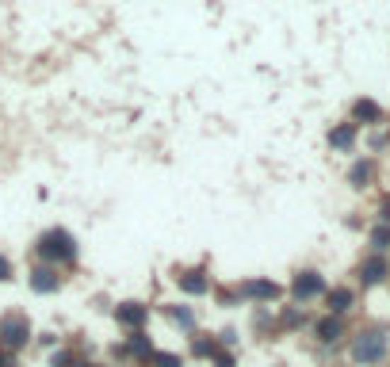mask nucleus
I'll return each mask as SVG.
<instances>
[{"mask_svg": "<svg viewBox=\"0 0 390 367\" xmlns=\"http://www.w3.org/2000/svg\"><path fill=\"white\" fill-rule=\"evenodd\" d=\"M218 367H234V360L230 356H218Z\"/></svg>", "mask_w": 390, "mask_h": 367, "instance_id": "6ab92c4d", "label": "nucleus"}, {"mask_svg": "<svg viewBox=\"0 0 390 367\" xmlns=\"http://www.w3.org/2000/svg\"><path fill=\"white\" fill-rule=\"evenodd\" d=\"M58 284H62V279H58V272H54V268H35V272H31V287L39 291V295L58 291Z\"/></svg>", "mask_w": 390, "mask_h": 367, "instance_id": "423d86ee", "label": "nucleus"}, {"mask_svg": "<svg viewBox=\"0 0 390 367\" xmlns=\"http://www.w3.org/2000/svg\"><path fill=\"white\" fill-rule=\"evenodd\" d=\"M294 298H314V295H321V276L318 272H302V276H294Z\"/></svg>", "mask_w": 390, "mask_h": 367, "instance_id": "39448f33", "label": "nucleus"}, {"mask_svg": "<svg viewBox=\"0 0 390 367\" xmlns=\"http://www.w3.org/2000/svg\"><path fill=\"white\" fill-rule=\"evenodd\" d=\"M360 276H364V284L371 287V284H379V279H383V276H386V264H383V260H379V257H371V260H367V264H364V268H360Z\"/></svg>", "mask_w": 390, "mask_h": 367, "instance_id": "1a4fd4ad", "label": "nucleus"}, {"mask_svg": "<svg viewBox=\"0 0 390 367\" xmlns=\"http://www.w3.org/2000/svg\"><path fill=\"white\" fill-rule=\"evenodd\" d=\"M329 142L337 146V149H348L352 142H356V127H337V130L329 134Z\"/></svg>", "mask_w": 390, "mask_h": 367, "instance_id": "9b49d317", "label": "nucleus"}, {"mask_svg": "<svg viewBox=\"0 0 390 367\" xmlns=\"http://www.w3.org/2000/svg\"><path fill=\"white\" fill-rule=\"evenodd\" d=\"M149 360L157 367H180V356H168V352H149Z\"/></svg>", "mask_w": 390, "mask_h": 367, "instance_id": "f3484780", "label": "nucleus"}, {"mask_svg": "<svg viewBox=\"0 0 390 367\" xmlns=\"http://www.w3.org/2000/svg\"><path fill=\"white\" fill-rule=\"evenodd\" d=\"M329 306H333V314H340V310H348V306H352V291H348V287H337V291H329Z\"/></svg>", "mask_w": 390, "mask_h": 367, "instance_id": "f8f14e48", "label": "nucleus"}, {"mask_svg": "<svg viewBox=\"0 0 390 367\" xmlns=\"http://www.w3.org/2000/svg\"><path fill=\"white\" fill-rule=\"evenodd\" d=\"M115 318L122 325H130V329H138L142 322H146V306H138V303H122L119 310H115Z\"/></svg>", "mask_w": 390, "mask_h": 367, "instance_id": "0eeeda50", "label": "nucleus"}, {"mask_svg": "<svg viewBox=\"0 0 390 367\" xmlns=\"http://www.w3.org/2000/svg\"><path fill=\"white\" fill-rule=\"evenodd\" d=\"M27 337H31V322H27L23 314L0 318V344H4V348H23Z\"/></svg>", "mask_w": 390, "mask_h": 367, "instance_id": "f257e3e1", "label": "nucleus"}, {"mask_svg": "<svg viewBox=\"0 0 390 367\" xmlns=\"http://www.w3.org/2000/svg\"><path fill=\"white\" fill-rule=\"evenodd\" d=\"M39 252H42V257H50V260H73V257H77V245H73V238L65 230H50L39 241Z\"/></svg>", "mask_w": 390, "mask_h": 367, "instance_id": "f03ea898", "label": "nucleus"}, {"mask_svg": "<svg viewBox=\"0 0 390 367\" xmlns=\"http://www.w3.org/2000/svg\"><path fill=\"white\" fill-rule=\"evenodd\" d=\"M371 245H375V249H386V245H390V226H375V233H371Z\"/></svg>", "mask_w": 390, "mask_h": 367, "instance_id": "dca6fc26", "label": "nucleus"}, {"mask_svg": "<svg viewBox=\"0 0 390 367\" xmlns=\"http://www.w3.org/2000/svg\"><path fill=\"white\" fill-rule=\"evenodd\" d=\"M73 367H84V363H73Z\"/></svg>", "mask_w": 390, "mask_h": 367, "instance_id": "412c9836", "label": "nucleus"}, {"mask_svg": "<svg viewBox=\"0 0 390 367\" xmlns=\"http://www.w3.org/2000/svg\"><path fill=\"white\" fill-rule=\"evenodd\" d=\"M318 337H321V341H337V337H340V322H337V318L318 322Z\"/></svg>", "mask_w": 390, "mask_h": 367, "instance_id": "ddd939ff", "label": "nucleus"}, {"mask_svg": "<svg viewBox=\"0 0 390 367\" xmlns=\"http://www.w3.org/2000/svg\"><path fill=\"white\" fill-rule=\"evenodd\" d=\"M386 352V337L383 333H364L356 344H352V356H356L360 363H379Z\"/></svg>", "mask_w": 390, "mask_h": 367, "instance_id": "7ed1b4c3", "label": "nucleus"}, {"mask_svg": "<svg viewBox=\"0 0 390 367\" xmlns=\"http://www.w3.org/2000/svg\"><path fill=\"white\" fill-rule=\"evenodd\" d=\"M352 115H356L360 122H375L383 111H379V103H371V100H356V107H352Z\"/></svg>", "mask_w": 390, "mask_h": 367, "instance_id": "9d476101", "label": "nucleus"}, {"mask_svg": "<svg viewBox=\"0 0 390 367\" xmlns=\"http://www.w3.org/2000/svg\"><path fill=\"white\" fill-rule=\"evenodd\" d=\"M173 322H180L184 329H192L195 318H192V310H188V306H173Z\"/></svg>", "mask_w": 390, "mask_h": 367, "instance_id": "2eb2a0df", "label": "nucleus"}, {"mask_svg": "<svg viewBox=\"0 0 390 367\" xmlns=\"http://www.w3.org/2000/svg\"><path fill=\"white\" fill-rule=\"evenodd\" d=\"M180 291H188V295H207V279L203 272H184V276H176Z\"/></svg>", "mask_w": 390, "mask_h": 367, "instance_id": "6e6552de", "label": "nucleus"}, {"mask_svg": "<svg viewBox=\"0 0 390 367\" xmlns=\"http://www.w3.org/2000/svg\"><path fill=\"white\" fill-rule=\"evenodd\" d=\"M0 367H4V356H0Z\"/></svg>", "mask_w": 390, "mask_h": 367, "instance_id": "aec40b11", "label": "nucleus"}, {"mask_svg": "<svg viewBox=\"0 0 390 367\" xmlns=\"http://www.w3.org/2000/svg\"><path fill=\"white\" fill-rule=\"evenodd\" d=\"M245 298H256V303H272L275 295H280V287L272 284V279H249V284L241 287Z\"/></svg>", "mask_w": 390, "mask_h": 367, "instance_id": "20e7f679", "label": "nucleus"}, {"mask_svg": "<svg viewBox=\"0 0 390 367\" xmlns=\"http://www.w3.org/2000/svg\"><path fill=\"white\" fill-rule=\"evenodd\" d=\"M367 176H371V165H367V161H356V165H352V173H348V180L356 184V187H364Z\"/></svg>", "mask_w": 390, "mask_h": 367, "instance_id": "4468645a", "label": "nucleus"}, {"mask_svg": "<svg viewBox=\"0 0 390 367\" xmlns=\"http://www.w3.org/2000/svg\"><path fill=\"white\" fill-rule=\"evenodd\" d=\"M0 279H12V264H8L4 257H0Z\"/></svg>", "mask_w": 390, "mask_h": 367, "instance_id": "a211bd4d", "label": "nucleus"}]
</instances>
